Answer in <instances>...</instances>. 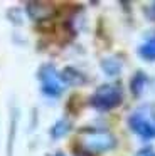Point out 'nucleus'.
I'll return each instance as SVG.
<instances>
[{"label": "nucleus", "instance_id": "7ed1b4c3", "mask_svg": "<svg viewBox=\"0 0 155 156\" xmlns=\"http://www.w3.org/2000/svg\"><path fill=\"white\" fill-rule=\"evenodd\" d=\"M138 52H140V55L143 59H147V61H155V37L150 39L147 44L142 45Z\"/></svg>", "mask_w": 155, "mask_h": 156}, {"label": "nucleus", "instance_id": "f03ea898", "mask_svg": "<svg viewBox=\"0 0 155 156\" xmlns=\"http://www.w3.org/2000/svg\"><path fill=\"white\" fill-rule=\"evenodd\" d=\"M130 124L133 128V131L138 133L140 136H143V138H155V124L148 122L143 116L135 114L130 119Z\"/></svg>", "mask_w": 155, "mask_h": 156}, {"label": "nucleus", "instance_id": "20e7f679", "mask_svg": "<svg viewBox=\"0 0 155 156\" xmlns=\"http://www.w3.org/2000/svg\"><path fill=\"white\" fill-rule=\"evenodd\" d=\"M137 156H155V151H153V149H150V148H147V149H142Z\"/></svg>", "mask_w": 155, "mask_h": 156}, {"label": "nucleus", "instance_id": "f257e3e1", "mask_svg": "<svg viewBox=\"0 0 155 156\" xmlns=\"http://www.w3.org/2000/svg\"><path fill=\"white\" fill-rule=\"evenodd\" d=\"M120 92L115 91V89L111 87H103L100 92L96 94V98L93 99L94 101V106H98V108L101 109H108L111 108V106H116L118 102H120Z\"/></svg>", "mask_w": 155, "mask_h": 156}]
</instances>
